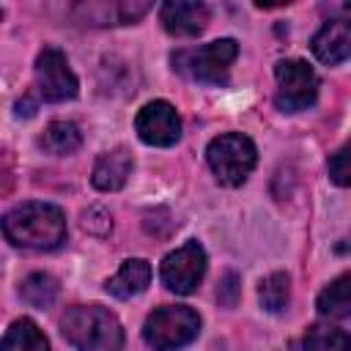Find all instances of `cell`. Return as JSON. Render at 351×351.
Returning a JSON list of instances; mask_svg holds the SVG:
<instances>
[{
  "instance_id": "obj_1",
  "label": "cell",
  "mask_w": 351,
  "mask_h": 351,
  "mask_svg": "<svg viewBox=\"0 0 351 351\" xmlns=\"http://www.w3.org/2000/svg\"><path fill=\"white\" fill-rule=\"evenodd\" d=\"M3 233L16 247L55 250L66 241V214L52 203L27 200L3 217Z\"/></svg>"
},
{
  "instance_id": "obj_2",
  "label": "cell",
  "mask_w": 351,
  "mask_h": 351,
  "mask_svg": "<svg viewBox=\"0 0 351 351\" xmlns=\"http://www.w3.org/2000/svg\"><path fill=\"white\" fill-rule=\"evenodd\" d=\"M63 337L77 351H121L123 348V329L115 313L101 304H77L69 307L60 318Z\"/></svg>"
},
{
  "instance_id": "obj_3",
  "label": "cell",
  "mask_w": 351,
  "mask_h": 351,
  "mask_svg": "<svg viewBox=\"0 0 351 351\" xmlns=\"http://www.w3.org/2000/svg\"><path fill=\"white\" fill-rule=\"evenodd\" d=\"M206 162L222 186H239L247 181L258 162L255 143L241 132H228L206 145Z\"/></svg>"
},
{
  "instance_id": "obj_4",
  "label": "cell",
  "mask_w": 351,
  "mask_h": 351,
  "mask_svg": "<svg viewBox=\"0 0 351 351\" xmlns=\"http://www.w3.org/2000/svg\"><path fill=\"white\" fill-rule=\"evenodd\" d=\"M236 55H239V44L233 38H217L211 44L176 52L173 69L186 74L189 80H197L206 85H225Z\"/></svg>"
},
{
  "instance_id": "obj_5",
  "label": "cell",
  "mask_w": 351,
  "mask_h": 351,
  "mask_svg": "<svg viewBox=\"0 0 351 351\" xmlns=\"http://www.w3.org/2000/svg\"><path fill=\"white\" fill-rule=\"evenodd\" d=\"M200 332V315L186 304H167L145 318L143 340L154 351H176L189 346Z\"/></svg>"
},
{
  "instance_id": "obj_6",
  "label": "cell",
  "mask_w": 351,
  "mask_h": 351,
  "mask_svg": "<svg viewBox=\"0 0 351 351\" xmlns=\"http://www.w3.org/2000/svg\"><path fill=\"white\" fill-rule=\"evenodd\" d=\"M274 77H277V93H274L277 110L299 112L315 101L318 74L304 60H280L274 66Z\"/></svg>"
},
{
  "instance_id": "obj_7",
  "label": "cell",
  "mask_w": 351,
  "mask_h": 351,
  "mask_svg": "<svg viewBox=\"0 0 351 351\" xmlns=\"http://www.w3.org/2000/svg\"><path fill=\"white\" fill-rule=\"evenodd\" d=\"M36 88L44 101H69L80 93V80L74 77L66 55L47 47L36 58Z\"/></svg>"
},
{
  "instance_id": "obj_8",
  "label": "cell",
  "mask_w": 351,
  "mask_h": 351,
  "mask_svg": "<svg viewBox=\"0 0 351 351\" xmlns=\"http://www.w3.org/2000/svg\"><path fill=\"white\" fill-rule=\"evenodd\" d=\"M162 282L173 293H192L206 274V250L197 241H186L162 261Z\"/></svg>"
},
{
  "instance_id": "obj_9",
  "label": "cell",
  "mask_w": 351,
  "mask_h": 351,
  "mask_svg": "<svg viewBox=\"0 0 351 351\" xmlns=\"http://www.w3.org/2000/svg\"><path fill=\"white\" fill-rule=\"evenodd\" d=\"M134 132L145 145L167 148V145L178 143V137H181V118H178V112L170 101L156 99V101H148L137 112Z\"/></svg>"
},
{
  "instance_id": "obj_10",
  "label": "cell",
  "mask_w": 351,
  "mask_h": 351,
  "mask_svg": "<svg viewBox=\"0 0 351 351\" xmlns=\"http://www.w3.org/2000/svg\"><path fill=\"white\" fill-rule=\"evenodd\" d=\"M162 27L176 38H192L208 25V5L197 0H167L159 8Z\"/></svg>"
},
{
  "instance_id": "obj_11",
  "label": "cell",
  "mask_w": 351,
  "mask_h": 351,
  "mask_svg": "<svg viewBox=\"0 0 351 351\" xmlns=\"http://www.w3.org/2000/svg\"><path fill=\"white\" fill-rule=\"evenodd\" d=\"M132 167H134V162H132L129 148L118 145V148H112L96 159L90 181L99 192H115L126 184V178L132 176Z\"/></svg>"
},
{
  "instance_id": "obj_12",
  "label": "cell",
  "mask_w": 351,
  "mask_h": 351,
  "mask_svg": "<svg viewBox=\"0 0 351 351\" xmlns=\"http://www.w3.org/2000/svg\"><path fill=\"white\" fill-rule=\"evenodd\" d=\"M313 55L326 63V66H337L346 58H351V36L348 27L337 19H329L315 36H313Z\"/></svg>"
},
{
  "instance_id": "obj_13",
  "label": "cell",
  "mask_w": 351,
  "mask_h": 351,
  "mask_svg": "<svg viewBox=\"0 0 351 351\" xmlns=\"http://www.w3.org/2000/svg\"><path fill=\"white\" fill-rule=\"evenodd\" d=\"M148 282H151V266H148V261L129 258V261H123V266L118 269V274L104 282V288L115 299H132V296L143 293L148 288Z\"/></svg>"
},
{
  "instance_id": "obj_14",
  "label": "cell",
  "mask_w": 351,
  "mask_h": 351,
  "mask_svg": "<svg viewBox=\"0 0 351 351\" xmlns=\"http://www.w3.org/2000/svg\"><path fill=\"white\" fill-rule=\"evenodd\" d=\"M315 307L324 318L351 321V271L335 277L315 299Z\"/></svg>"
},
{
  "instance_id": "obj_15",
  "label": "cell",
  "mask_w": 351,
  "mask_h": 351,
  "mask_svg": "<svg viewBox=\"0 0 351 351\" xmlns=\"http://www.w3.org/2000/svg\"><path fill=\"white\" fill-rule=\"evenodd\" d=\"M0 351H49V340L30 318H16L5 329Z\"/></svg>"
},
{
  "instance_id": "obj_16",
  "label": "cell",
  "mask_w": 351,
  "mask_h": 351,
  "mask_svg": "<svg viewBox=\"0 0 351 351\" xmlns=\"http://www.w3.org/2000/svg\"><path fill=\"white\" fill-rule=\"evenodd\" d=\"M38 143H41L44 151H49L55 156H66V154H74L82 145V134L71 121H52V123H47Z\"/></svg>"
},
{
  "instance_id": "obj_17",
  "label": "cell",
  "mask_w": 351,
  "mask_h": 351,
  "mask_svg": "<svg viewBox=\"0 0 351 351\" xmlns=\"http://www.w3.org/2000/svg\"><path fill=\"white\" fill-rule=\"evenodd\" d=\"M148 11V3H115V5H88L85 19L90 25H129Z\"/></svg>"
},
{
  "instance_id": "obj_18",
  "label": "cell",
  "mask_w": 351,
  "mask_h": 351,
  "mask_svg": "<svg viewBox=\"0 0 351 351\" xmlns=\"http://www.w3.org/2000/svg\"><path fill=\"white\" fill-rule=\"evenodd\" d=\"M58 280L52 277V274H47V271H33V274H27L25 280H22V285H19V296L30 304V307H38V310H44V307H52L55 304V299H58Z\"/></svg>"
},
{
  "instance_id": "obj_19",
  "label": "cell",
  "mask_w": 351,
  "mask_h": 351,
  "mask_svg": "<svg viewBox=\"0 0 351 351\" xmlns=\"http://www.w3.org/2000/svg\"><path fill=\"white\" fill-rule=\"evenodd\" d=\"M304 351H351V335L329 326V324H313L302 337Z\"/></svg>"
},
{
  "instance_id": "obj_20",
  "label": "cell",
  "mask_w": 351,
  "mask_h": 351,
  "mask_svg": "<svg viewBox=\"0 0 351 351\" xmlns=\"http://www.w3.org/2000/svg\"><path fill=\"white\" fill-rule=\"evenodd\" d=\"M258 299H261V307L266 313H280L288 307L291 302V280L285 271H274L269 274L266 280H261L258 285Z\"/></svg>"
},
{
  "instance_id": "obj_21",
  "label": "cell",
  "mask_w": 351,
  "mask_h": 351,
  "mask_svg": "<svg viewBox=\"0 0 351 351\" xmlns=\"http://www.w3.org/2000/svg\"><path fill=\"white\" fill-rule=\"evenodd\" d=\"M326 173H329V181L337 184V186H351V143L340 145L329 162H326Z\"/></svg>"
},
{
  "instance_id": "obj_22",
  "label": "cell",
  "mask_w": 351,
  "mask_h": 351,
  "mask_svg": "<svg viewBox=\"0 0 351 351\" xmlns=\"http://www.w3.org/2000/svg\"><path fill=\"white\" fill-rule=\"evenodd\" d=\"M239 296H241V277H239L236 271H225V274L219 277V285H217V299H219V304L236 307Z\"/></svg>"
},
{
  "instance_id": "obj_23",
  "label": "cell",
  "mask_w": 351,
  "mask_h": 351,
  "mask_svg": "<svg viewBox=\"0 0 351 351\" xmlns=\"http://www.w3.org/2000/svg\"><path fill=\"white\" fill-rule=\"evenodd\" d=\"M82 228H85L88 233H93V236H107L110 228H112V217H110L104 208L93 206V208H88V211L82 214Z\"/></svg>"
},
{
  "instance_id": "obj_24",
  "label": "cell",
  "mask_w": 351,
  "mask_h": 351,
  "mask_svg": "<svg viewBox=\"0 0 351 351\" xmlns=\"http://www.w3.org/2000/svg\"><path fill=\"white\" fill-rule=\"evenodd\" d=\"M337 14H340V16H337V22H343L346 27H351V3H343Z\"/></svg>"
},
{
  "instance_id": "obj_25",
  "label": "cell",
  "mask_w": 351,
  "mask_h": 351,
  "mask_svg": "<svg viewBox=\"0 0 351 351\" xmlns=\"http://www.w3.org/2000/svg\"><path fill=\"white\" fill-rule=\"evenodd\" d=\"M288 351H304V346L302 343H288Z\"/></svg>"
}]
</instances>
